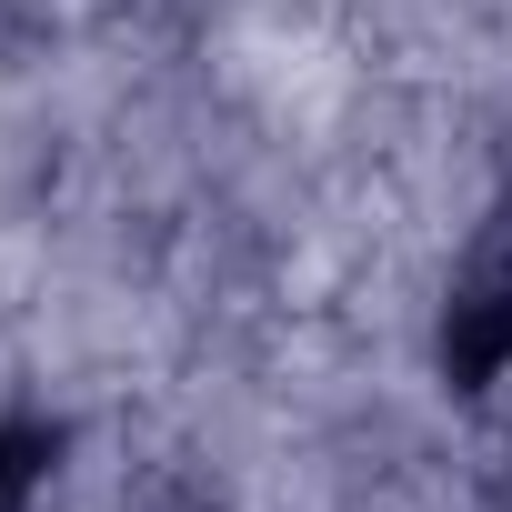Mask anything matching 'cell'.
I'll return each instance as SVG.
<instances>
[{
    "instance_id": "cell-1",
    "label": "cell",
    "mask_w": 512,
    "mask_h": 512,
    "mask_svg": "<svg viewBox=\"0 0 512 512\" xmlns=\"http://www.w3.org/2000/svg\"><path fill=\"white\" fill-rule=\"evenodd\" d=\"M21 482H31V462H21V452H0V512H21Z\"/></svg>"
}]
</instances>
